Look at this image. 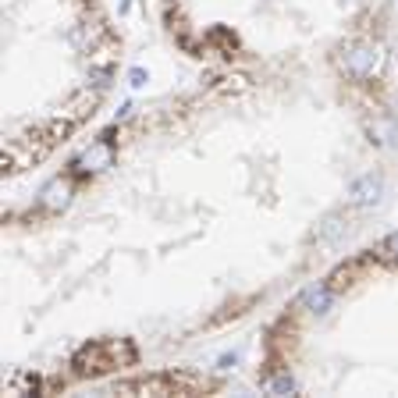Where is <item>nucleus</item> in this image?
Segmentation results:
<instances>
[{"label":"nucleus","instance_id":"obj_1","mask_svg":"<svg viewBox=\"0 0 398 398\" xmlns=\"http://www.w3.org/2000/svg\"><path fill=\"white\" fill-rule=\"evenodd\" d=\"M381 65H384V54L373 43H355L342 54V71L349 78H370V75L381 71Z\"/></svg>","mask_w":398,"mask_h":398},{"label":"nucleus","instance_id":"obj_2","mask_svg":"<svg viewBox=\"0 0 398 398\" xmlns=\"http://www.w3.org/2000/svg\"><path fill=\"white\" fill-rule=\"evenodd\" d=\"M114 160V146L111 142H93L86 153H82L75 160V175H100V171H107Z\"/></svg>","mask_w":398,"mask_h":398},{"label":"nucleus","instance_id":"obj_3","mask_svg":"<svg viewBox=\"0 0 398 398\" xmlns=\"http://www.w3.org/2000/svg\"><path fill=\"white\" fill-rule=\"evenodd\" d=\"M381 192H384V181L377 178V175H363V178L352 181V203H355V206L381 203Z\"/></svg>","mask_w":398,"mask_h":398},{"label":"nucleus","instance_id":"obj_4","mask_svg":"<svg viewBox=\"0 0 398 398\" xmlns=\"http://www.w3.org/2000/svg\"><path fill=\"white\" fill-rule=\"evenodd\" d=\"M68 196H71L68 181H50L43 188V206H47V210H60V206H68Z\"/></svg>","mask_w":398,"mask_h":398},{"label":"nucleus","instance_id":"obj_5","mask_svg":"<svg viewBox=\"0 0 398 398\" xmlns=\"http://www.w3.org/2000/svg\"><path fill=\"white\" fill-rule=\"evenodd\" d=\"M306 306H309L313 313H327V306H331L327 288H309V291H306Z\"/></svg>","mask_w":398,"mask_h":398},{"label":"nucleus","instance_id":"obj_6","mask_svg":"<svg viewBox=\"0 0 398 398\" xmlns=\"http://www.w3.org/2000/svg\"><path fill=\"white\" fill-rule=\"evenodd\" d=\"M267 391L270 395H291V391H296V381H291L288 373H278V377H270V381H267Z\"/></svg>","mask_w":398,"mask_h":398},{"label":"nucleus","instance_id":"obj_7","mask_svg":"<svg viewBox=\"0 0 398 398\" xmlns=\"http://www.w3.org/2000/svg\"><path fill=\"white\" fill-rule=\"evenodd\" d=\"M381 253H384V256H391V260H398V232H395V235H388V239L381 242Z\"/></svg>","mask_w":398,"mask_h":398},{"label":"nucleus","instance_id":"obj_8","mask_svg":"<svg viewBox=\"0 0 398 398\" xmlns=\"http://www.w3.org/2000/svg\"><path fill=\"white\" fill-rule=\"evenodd\" d=\"M89 78L96 82V86H100V89H107V86H111V68H96V71H93Z\"/></svg>","mask_w":398,"mask_h":398},{"label":"nucleus","instance_id":"obj_9","mask_svg":"<svg viewBox=\"0 0 398 398\" xmlns=\"http://www.w3.org/2000/svg\"><path fill=\"white\" fill-rule=\"evenodd\" d=\"M129 78H132V86L139 89V86H142V82H146V71H142V68H135V71H132Z\"/></svg>","mask_w":398,"mask_h":398}]
</instances>
